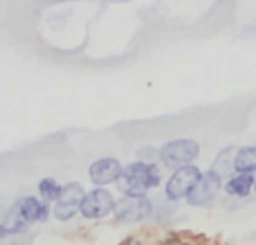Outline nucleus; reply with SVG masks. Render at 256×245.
Wrapping results in <instances>:
<instances>
[{
	"label": "nucleus",
	"instance_id": "nucleus-14",
	"mask_svg": "<svg viewBox=\"0 0 256 245\" xmlns=\"http://www.w3.org/2000/svg\"><path fill=\"white\" fill-rule=\"evenodd\" d=\"M164 245H196V243H191V241H184V238H176V236H166L164 238Z\"/></svg>",
	"mask_w": 256,
	"mask_h": 245
},
{
	"label": "nucleus",
	"instance_id": "nucleus-4",
	"mask_svg": "<svg viewBox=\"0 0 256 245\" xmlns=\"http://www.w3.org/2000/svg\"><path fill=\"white\" fill-rule=\"evenodd\" d=\"M81 214L86 216L88 220H99V218H106L108 214L115 212V198L108 189L97 187L92 192H88L81 200Z\"/></svg>",
	"mask_w": 256,
	"mask_h": 245
},
{
	"label": "nucleus",
	"instance_id": "nucleus-13",
	"mask_svg": "<svg viewBox=\"0 0 256 245\" xmlns=\"http://www.w3.org/2000/svg\"><path fill=\"white\" fill-rule=\"evenodd\" d=\"M61 192V184L56 182L54 178H43L38 182V194H40V200L43 202H54Z\"/></svg>",
	"mask_w": 256,
	"mask_h": 245
},
{
	"label": "nucleus",
	"instance_id": "nucleus-5",
	"mask_svg": "<svg viewBox=\"0 0 256 245\" xmlns=\"http://www.w3.org/2000/svg\"><path fill=\"white\" fill-rule=\"evenodd\" d=\"M153 205L146 196H124L122 200L115 202V218L120 223H140V220L148 218Z\"/></svg>",
	"mask_w": 256,
	"mask_h": 245
},
{
	"label": "nucleus",
	"instance_id": "nucleus-17",
	"mask_svg": "<svg viewBox=\"0 0 256 245\" xmlns=\"http://www.w3.org/2000/svg\"><path fill=\"white\" fill-rule=\"evenodd\" d=\"M254 192H256V180H254Z\"/></svg>",
	"mask_w": 256,
	"mask_h": 245
},
{
	"label": "nucleus",
	"instance_id": "nucleus-1",
	"mask_svg": "<svg viewBox=\"0 0 256 245\" xmlns=\"http://www.w3.org/2000/svg\"><path fill=\"white\" fill-rule=\"evenodd\" d=\"M160 184V169L148 162H130L122 169L117 187L124 196H146V192Z\"/></svg>",
	"mask_w": 256,
	"mask_h": 245
},
{
	"label": "nucleus",
	"instance_id": "nucleus-16",
	"mask_svg": "<svg viewBox=\"0 0 256 245\" xmlns=\"http://www.w3.org/2000/svg\"><path fill=\"white\" fill-rule=\"evenodd\" d=\"M7 234H4V230H2V225H0V238H4Z\"/></svg>",
	"mask_w": 256,
	"mask_h": 245
},
{
	"label": "nucleus",
	"instance_id": "nucleus-3",
	"mask_svg": "<svg viewBox=\"0 0 256 245\" xmlns=\"http://www.w3.org/2000/svg\"><path fill=\"white\" fill-rule=\"evenodd\" d=\"M86 192L84 187H81L79 182H68L61 187V192H58L56 200H54V218L56 220H72L76 216V212L81 210V200H84Z\"/></svg>",
	"mask_w": 256,
	"mask_h": 245
},
{
	"label": "nucleus",
	"instance_id": "nucleus-11",
	"mask_svg": "<svg viewBox=\"0 0 256 245\" xmlns=\"http://www.w3.org/2000/svg\"><path fill=\"white\" fill-rule=\"evenodd\" d=\"M234 169L236 174H256V146H245L236 151Z\"/></svg>",
	"mask_w": 256,
	"mask_h": 245
},
{
	"label": "nucleus",
	"instance_id": "nucleus-15",
	"mask_svg": "<svg viewBox=\"0 0 256 245\" xmlns=\"http://www.w3.org/2000/svg\"><path fill=\"white\" fill-rule=\"evenodd\" d=\"M120 245H142L140 241H137V238H126L124 243H120Z\"/></svg>",
	"mask_w": 256,
	"mask_h": 245
},
{
	"label": "nucleus",
	"instance_id": "nucleus-6",
	"mask_svg": "<svg viewBox=\"0 0 256 245\" xmlns=\"http://www.w3.org/2000/svg\"><path fill=\"white\" fill-rule=\"evenodd\" d=\"M198 178H200L198 166H194V164L180 166L166 182V198L168 200H182V198H186L191 194V189H194V184L198 182Z\"/></svg>",
	"mask_w": 256,
	"mask_h": 245
},
{
	"label": "nucleus",
	"instance_id": "nucleus-10",
	"mask_svg": "<svg viewBox=\"0 0 256 245\" xmlns=\"http://www.w3.org/2000/svg\"><path fill=\"white\" fill-rule=\"evenodd\" d=\"M225 192L230 196H238V198H245L250 192H254V176L250 174H236L227 180L225 184Z\"/></svg>",
	"mask_w": 256,
	"mask_h": 245
},
{
	"label": "nucleus",
	"instance_id": "nucleus-8",
	"mask_svg": "<svg viewBox=\"0 0 256 245\" xmlns=\"http://www.w3.org/2000/svg\"><path fill=\"white\" fill-rule=\"evenodd\" d=\"M122 169L124 166L120 164V160H115V158H102V160H94L90 164V180L94 184H99V187L117 182L122 176Z\"/></svg>",
	"mask_w": 256,
	"mask_h": 245
},
{
	"label": "nucleus",
	"instance_id": "nucleus-9",
	"mask_svg": "<svg viewBox=\"0 0 256 245\" xmlns=\"http://www.w3.org/2000/svg\"><path fill=\"white\" fill-rule=\"evenodd\" d=\"M18 210H20V214L25 216L27 223H43V220H48L50 216V207L48 202H43L40 198H34V196H27L22 198V200L16 202Z\"/></svg>",
	"mask_w": 256,
	"mask_h": 245
},
{
	"label": "nucleus",
	"instance_id": "nucleus-7",
	"mask_svg": "<svg viewBox=\"0 0 256 245\" xmlns=\"http://www.w3.org/2000/svg\"><path fill=\"white\" fill-rule=\"evenodd\" d=\"M220 187H222L220 176L214 174V171H204V174H200L198 182L194 184V189H191V194L186 196V200L194 207H204L218 196Z\"/></svg>",
	"mask_w": 256,
	"mask_h": 245
},
{
	"label": "nucleus",
	"instance_id": "nucleus-2",
	"mask_svg": "<svg viewBox=\"0 0 256 245\" xmlns=\"http://www.w3.org/2000/svg\"><path fill=\"white\" fill-rule=\"evenodd\" d=\"M200 146L194 140H173L160 148V160L164 166H186L198 158Z\"/></svg>",
	"mask_w": 256,
	"mask_h": 245
},
{
	"label": "nucleus",
	"instance_id": "nucleus-12",
	"mask_svg": "<svg viewBox=\"0 0 256 245\" xmlns=\"http://www.w3.org/2000/svg\"><path fill=\"white\" fill-rule=\"evenodd\" d=\"M27 228H30V223H27L25 216L20 214L18 205H14L12 210H9V214L4 216V220H2V230H4V234H20V232H25Z\"/></svg>",
	"mask_w": 256,
	"mask_h": 245
}]
</instances>
